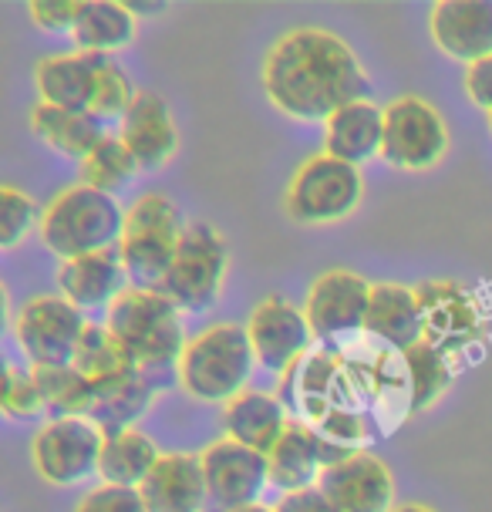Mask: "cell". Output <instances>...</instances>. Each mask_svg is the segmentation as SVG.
I'll list each match as a JSON object with an SVG mask.
<instances>
[{
  "mask_svg": "<svg viewBox=\"0 0 492 512\" xmlns=\"http://www.w3.org/2000/svg\"><path fill=\"white\" fill-rule=\"evenodd\" d=\"M263 91L294 122H327L341 108L368 102L371 78L348 41L321 27H297L267 51Z\"/></svg>",
  "mask_w": 492,
  "mask_h": 512,
  "instance_id": "cell-1",
  "label": "cell"
},
{
  "mask_svg": "<svg viewBox=\"0 0 492 512\" xmlns=\"http://www.w3.org/2000/svg\"><path fill=\"white\" fill-rule=\"evenodd\" d=\"M257 368L260 364L246 327L213 324L196 337H189L176 378L189 398L206 401V405H230L236 395L250 388V378Z\"/></svg>",
  "mask_w": 492,
  "mask_h": 512,
  "instance_id": "cell-2",
  "label": "cell"
},
{
  "mask_svg": "<svg viewBox=\"0 0 492 512\" xmlns=\"http://www.w3.org/2000/svg\"><path fill=\"white\" fill-rule=\"evenodd\" d=\"M108 331L125 344L135 371L149 374L152 381L162 371H176L186 351V331H182L179 307L169 304L159 290H125L108 307Z\"/></svg>",
  "mask_w": 492,
  "mask_h": 512,
  "instance_id": "cell-3",
  "label": "cell"
},
{
  "mask_svg": "<svg viewBox=\"0 0 492 512\" xmlns=\"http://www.w3.org/2000/svg\"><path fill=\"white\" fill-rule=\"evenodd\" d=\"M38 233L41 243L65 263L88 253L115 250L125 233V213L115 203V196H105V192L78 182L44 206Z\"/></svg>",
  "mask_w": 492,
  "mask_h": 512,
  "instance_id": "cell-4",
  "label": "cell"
},
{
  "mask_svg": "<svg viewBox=\"0 0 492 512\" xmlns=\"http://www.w3.org/2000/svg\"><path fill=\"white\" fill-rule=\"evenodd\" d=\"M182 230L186 223H182L176 203L162 192H142L125 209V233L118 253H122L132 290H162L172 263H176Z\"/></svg>",
  "mask_w": 492,
  "mask_h": 512,
  "instance_id": "cell-5",
  "label": "cell"
},
{
  "mask_svg": "<svg viewBox=\"0 0 492 512\" xmlns=\"http://www.w3.org/2000/svg\"><path fill=\"white\" fill-rule=\"evenodd\" d=\"M364 199V179L358 166L334 159L327 152L300 162L287 182L284 209L300 226H331L348 219Z\"/></svg>",
  "mask_w": 492,
  "mask_h": 512,
  "instance_id": "cell-6",
  "label": "cell"
},
{
  "mask_svg": "<svg viewBox=\"0 0 492 512\" xmlns=\"http://www.w3.org/2000/svg\"><path fill=\"white\" fill-rule=\"evenodd\" d=\"M226 270H230V250L220 230L209 223H186L176 263L159 294L176 304L179 314H206L223 294Z\"/></svg>",
  "mask_w": 492,
  "mask_h": 512,
  "instance_id": "cell-7",
  "label": "cell"
},
{
  "mask_svg": "<svg viewBox=\"0 0 492 512\" xmlns=\"http://www.w3.org/2000/svg\"><path fill=\"white\" fill-rule=\"evenodd\" d=\"M449 152V125L432 102L418 95H402L385 105V145L381 159L391 169L428 172Z\"/></svg>",
  "mask_w": 492,
  "mask_h": 512,
  "instance_id": "cell-8",
  "label": "cell"
},
{
  "mask_svg": "<svg viewBox=\"0 0 492 512\" xmlns=\"http://www.w3.org/2000/svg\"><path fill=\"white\" fill-rule=\"evenodd\" d=\"M102 448L105 435L95 422H88V418H54L34 435L31 462L44 482L68 489L98 475Z\"/></svg>",
  "mask_w": 492,
  "mask_h": 512,
  "instance_id": "cell-9",
  "label": "cell"
},
{
  "mask_svg": "<svg viewBox=\"0 0 492 512\" xmlns=\"http://www.w3.org/2000/svg\"><path fill=\"white\" fill-rule=\"evenodd\" d=\"M85 327V314L61 294L27 300L14 317V337L31 368H65L75 361Z\"/></svg>",
  "mask_w": 492,
  "mask_h": 512,
  "instance_id": "cell-10",
  "label": "cell"
},
{
  "mask_svg": "<svg viewBox=\"0 0 492 512\" xmlns=\"http://www.w3.org/2000/svg\"><path fill=\"white\" fill-rule=\"evenodd\" d=\"M206 475V492L220 512H236L246 506H257L270 482L267 455L250 445H240L233 438H216L199 455Z\"/></svg>",
  "mask_w": 492,
  "mask_h": 512,
  "instance_id": "cell-11",
  "label": "cell"
},
{
  "mask_svg": "<svg viewBox=\"0 0 492 512\" xmlns=\"http://www.w3.org/2000/svg\"><path fill=\"white\" fill-rule=\"evenodd\" d=\"M371 287L375 283H368L351 270L321 273L311 283L304 300L307 320H311V331L317 341H337V337L368 331Z\"/></svg>",
  "mask_w": 492,
  "mask_h": 512,
  "instance_id": "cell-12",
  "label": "cell"
},
{
  "mask_svg": "<svg viewBox=\"0 0 492 512\" xmlns=\"http://www.w3.org/2000/svg\"><path fill=\"white\" fill-rule=\"evenodd\" d=\"M246 334H250L257 364L273 374H284L304 358L307 347L317 337L311 331L307 310L290 304L287 297H267L253 307L250 320H246Z\"/></svg>",
  "mask_w": 492,
  "mask_h": 512,
  "instance_id": "cell-13",
  "label": "cell"
},
{
  "mask_svg": "<svg viewBox=\"0 0 492 512\" xmlns=\"http://www.w3.org/2000/svg\"><path fill=\"white\" fill-rule=\"evenodd\" d=\"M317 489L341 512H391L395 509V479L388 465L368 452H348L331 462Z\"/></svg>",
  "mask_w": 492,
  "mask_h": 512,
  "instance_id": "cell-14",
  "label": "cell"
},
{
  "mask_svg": "<svg viewBox=\"0 0 492 512\" xmlns=\"http://www.w3.org/2000/svg\"><path fill=\"white\" fill-rule=\"evenodd\" d=\"M418 304H422L425 320V341L439 347L442 354L462 351L479 337V307L455 280H428L415 287Z\"/></svg>",
  "mask_w": 492,
  "mask_h": 512,
  "instance_id": "cell-15",
  "label": "cell"
},
{
  "mask_svg": "<svg viewBox=\"0 0 492 512\" xmlns=\"http://www.w3.org/2000/svg\"><path fill=\"white\" fill-rule=\"evenodd\" d=\"M428 31L445 58L469 68L492 54V0H439L428 11Z\"/></svg>",
  "mask_w": 492,
  "mask_h": 512,
  "instance_id": "cell-16",
  "label": "cell"
},
{
  "mask_svg": "<svg viewBox=\"0 0 492 512\" xmlns=\"http://www.w3.org/2000/svg\"><path fill=\"white\" fill-rule=\"evenodd\" d=\"M118 139L125 142V149L132 152L139 169L156 172L162 166H169L172 155L179 149V128L172 122L166 98L156 95V91H139L132 108L122 118Z\"/></svg>",
  "mask_w": 492,
  "mask_h": 512,
  "instance_id": "cell-17",
  "label": "cell"
},
{
  "mask_svg": "<svg viewBox=\"0 0 492 512\" xmlns=\"http://www.w3.org/2000/svg\"><path fill=\"white\" fill-rule=\"evenodd\" d=\"M125 290H129V273H125L118 246L115 250L78 256V260H65L58 270V294L68 304H75L81 314L102 307L108 310Z\"/></svg>",
  "mask_w": 492,
  "mask_h": 512,
  "instance_id": "cell-18",
  "label": "cell"
},
{
  "mask_svg": "<svg viewBox=\"0 0 492 512\" xmlns=\"http://www.w3.org/2000/svg\"><path fill=\"white\" fill-rule=\"evenodd\" d=\"M139 492L149 512H203L209 502L203 462L186 452L162 455Z\"/></svg>",
  "mask_w": 492,
  "mask_h": 512,
  "instance_id": "cell-19",
  "label": "cell"
},
{
  "mask_svg": "<svg viewBox=\"0 0 492 512\" xmlns=\"http://www.w3.org/2000/svg\"><path fill=\"white\" fill-rule=\"evenodd\" d=\"M105 64L102 54H54L41 58L34 68V85L44 105L65 108V112H91L98 68Z\"/></svg>",
  "mask_w": 492,
  "mask_h": 512,
  "instance_id": "cell-20",
  "label": "cell"
},
{
  "mask_svg": "<svg viewBox=\"0 0 492 512\" xmlns=\"http://www.w3.org/2000/svg\"><path fill=\"white\" fill-rule=\"evenodd\" d=\"M267 462H270V486H277L284 496H290V492L317 489L324 469L334 459L327 455L321 435H314L307 425L290 422L284 438L270 448Z\"/></svg>",
  "mask_w": 492,
  "mask_h": 512,
  "instance_id": "cell-21",
  "label": "cell"
},
{
  "mask_svg": "<svg viewBox=\"0 0 492 512\" xmlns=\"http://www.w3.org/2000/svg\"><path fill=\"white\" fill-rule=\"evenodd\" d=\"M385 145V108L375 102H354L324 122V152L348 166H364Z\"/></svg>",
  "mask_w": 492,
  "mask_h": 512,
  "instance_id": "cell-22",
  "label": "cell"
},
{
  "mask_svg": "<svg viewBox=\"0 0 492 512\" xmlns=\"http://www.w3.org/2000/svg\"><path fill=\"white\" fill-rule=\"evenodd\" d=\"M368 331L381 337L385 344L398 351H412L425 341V320L422 304L412 287L402 283H375L371 287V310H368Z\"/></svg>",
  "mask_w": 492,
  "mask_h": 512,
  "instance_id": "cell-23",
  "label": "cell"
},
{
  "mask_svg": "<svg viewBox=\"0 0 492 512\" xmlns=\"http://www.w3.org/2000/svg\"><path fill=\"white\" fill-rule=\"evenodd\" d=\"M152 398H156V381L142 371H129L122 378L95 384L88 422L102 428V435L129 432V428H139V418H145V411L152 408Z\"/></svg>",
  "mask_w": 492,
  "mask_h": 512,
  "instance_id": "cell-24",
  "label": "cell"
},
{
  "mask_svg": "<svg viewBox=\"0 0 492 512\" xmlns=\"http://www.w3.org/2000/svg\"><path fill=\"white\" fill-rule=\"evenodd\" d=\"M223 428H226V438L270 455V448L277 445L290 428V418L284 405L273 395L246 388L230 405H223Z\"/></svg>",
  "mask_w": 492,
  "mask_h": 512,
  "instance_id": "cell-25",
  "label": "cell"
},
{
  "mask_svg": "<svg viewBox=\"0 0 492 512\" xmlns=\"http://www.w3.org/2000/svg\"><path fill=\"white\" fill-rule=\"evenodd\" d=\"M31 132L38 135L48 149H54L58 155H68V159H78V162H85L88 155L108 139L105 122L98 115L65 112V108H54L44 102L34 105Z\"/></svg>",
  "mask_w": 492,
  "mask_h": 512,
  "instance_id": "cell-26",
  "label": "cell"
},
{
  "mask_svg": "<svg viewBox=\"0 0 492 512\" xmlns=\"http://www.w3.org/2000/svg\"><path fill=\"white\" fill-rule=\"evenodd\" d=\"M71 38L81 54L108 58L135 41V14L129 11V4H118V0H81V14Z\"/></svg>",
  "mask_w": 492,
  "mask_h": 512,
  "instance_id": "cell-27",
  "label": "cell"
},
{
  "mask_svg": "<svg viewBox=\"0 0 492 512\" xmlns=\"http://www.w3.org/2000/svg\"><path fill=\"white\" fill-rule=\"evenodd\" d=\"M159 459H162L159 445L145 432H139V428H129V432L105 435L98 475H102V482H108V486L142 489V482L149 479V472L156 469Z\"/></svg>",
  "mask_w": 492,
  "mask_h": 512,
  "instance_id": "cell-28",
  "label": "cell"
},
{
  "mask_svg": "<svg viewBox=\"0 0 492 512\" xmlns=\"http://www.w3.org/2000/svg\"><path fill=\"white\" fill-rule=\"evenodd\" d=\"M31 378L38 384L44 415L51 422L54 418H88L95 384L75 364H65V368H31Z\"/></svg>",
  "mask_w": 492,
  "mask_h": 512,
  "instance_id": "cell-29",
  "label": "cell"
},
{
  "mask_svg": "<svg viewBox=\"0 0 492 512\" xmlns=\"http://www.w3.org/2000/svg\"><path fill=\"white\" fill-rule=\"evenodd\" d=\"M71 364H75L91 384H105V381L122 378V374L135 371L125 344L118 341L105 324H88L85 327V334H81V341H78V351H75V361Z\"/></svg>",
  "mask_w": 492,
  "mask_h": 512,
  "instance_id": "cell-30",
  "label": "cell"
},
{
  "mask_svg": "<svg viewBox=\"0 0 492 512\" xmlns=\"http://www.w3.org/2000/svg\"><path fill=\"white\" fill-rule=\"evenodd\" d=\"M78 166H81V186L98 189L105 196H115L118 189H125L135 172H139V162L132 159V152L125 149V142L118 135H108Z\"/></svg>",
  "mask_w": 492,
  "mask_h": 512,
  "instance_id": "cell-31",
  "label": "cell"
},
{
  "mask_svg": "<svg viewBox=\"0 0 492 512\" xmlns=\"http://www.w3.org/2000/svg\"><path fill=\"white\" fill-rule=\"evenodd\" d=\"M405 364H408V381H412V415L418 411L432 408L435 401L445 395L452 381V371H449V361L439 347H432L428 341L415 344L412 351H405Z\"/></svg>",
  "mask_w": 492,
  "mask_h": 512,
  "instance_id": "cell-32",
  "label": "cell"
},
{
  "mask_svg": "<svg viewBox=\"0 0 492 512\" xmlns=\"http://www.w3.org/2000/svg\"><path fill=\"white\" fill-rule=\"evenodd\" d=\"M41 213L38 203H34L27 192L14 189V186H4L0 189V246L4 250H14L27 240V233L34 226H41Z\"/></svg>",
  "mask_w": 492,
  "mask_h": 512,
  "instance_id": "cell-33",
  "label": "cell"
},
{
  "mask_svg": "<svg viewBox=\"0 0 492 512\" xmlns=\"http://www.w3.org/2000/svg\"><path fill=\"white\" fill-rule=\"evenodd\" d=\"M135 95H139V91L132 88L129 75H125L112 58H105V64L98 68L95 98H91V115H98L102 122H108V118H118V122H122L125 112H129L132 102H135Z\"/></svg>",
  "mask_w": 492,
  "mask_h": 512,
  "instance_id": "cell-34",
  "label": "cell"
},
{
  "mask_svg": "<svg viewBox=\"0 0 492 512\" xmlns=\"http://www.w3.org/2000/svg\"><path fill=\"white\" fill-rule=\"evenodd\" d=\"M0 408H4V415L14 418V422L44 415V401H41L38 384L31 378V371H17L14 364H7L4 388H0Z\"/></svg>",
  "mask_w": 492,
  "mask_h": 512,
  "instance_id": "cell-35",
  "label": "cell"
},
{
  "mask_svg": "<svg viewBox=\"0 0 492 512\" xmlns=\"http://www.w3.org/2000/svg\"><path fill=\"white\" fill-rule=\"evenodd\" d=\"M75 512H149L139 489H122V486H102L88 489L81 502L75 506Z\"/></svg>",
  "mask_w": 492,
  "mask_h": 512,
  "instance_id": "cell-36",
  "label": "cell"
},
{
  "mask_svg": "<svg viewBox=\"0 0 492 512\" xmlns=\"http://www.w3.org/2000/svg\"><path fill=\"white\" fill-rule=\"evenodd\" d=\"M34 27L48 34H61V31H75L78 14H81V0H34L27 7Z\"/></svg>",
  "mask_w": 492,
  "mask_h": 512,
  "instance_id": "cell-37",
  "label": "cell"
},
{
  "mask_svg": "<svg viewBox=\"0 0 492 512\" xmlns=\"http://www.w3.org/2000/svg\"><path fill=\"white\" fill-rule=\"evenodd\" d=\"M462 85H466L469 102L489 115L492 112V54H489V58L476 61V64H469Z\"/></svg>",
  "mask_w": 492,
  "mask_h": 512,
  "instance_id": "cell-38",
  "label": "cell"
},
{
  "mask_svg": "<svg viewBox=\"0 0 492 512\" xmlns=\"http://www.w3.org/2000/svg\"><path fill=\"white\" fill-rule=\"evenodd\" d=\"M273 512H341L321 489H304V492H290L273 506Z\"/></svg>",
  "mask_w": 492,
  "mask_h": 512,
  "instance_id": "cell-39",
  "label": "cell"
},
{
  "mask_svg": "<svg viewBox=\"0 0 492 512\" xmlns=\"http://www.w3.org/2000/svg\"><path fill=\"white\" fill-rule=\"evenodd\" d=\"M129 11H132L135 17H152V14H162V11H166V4H159V0H156V4H142V0H132Z\"/></svg>",
  "mask_w": 492,
  "mask_h": 512,
  "instance_id": "cell-40",
  "label": "cell"
},
{
  "mask_svg": "<svg viewBox=\"0 0 492 512\" xmlns=\"http://www.w3.org/2000/svg\"><path fill=\"white\" fill-rule=\"evenodd\" d=\"M391 512H435L432 506H418V502H405V506H395Z\"/></svg>",
  "mask_w": 492,
  "mask_h": 512,
  "instance_id": "cell-41",
  "label": "cell"
},
{
  "mask_svg": "<svg viewBox=\"0 0 492 512\" xmlns=\"http://www.w3.org/2000/svg\"><path fill=\"white\" fill-rule=\"evenodd\" d=\"M236 512H273V509H267V506H260V502H257V506H246V509H236Z\"/></svg>",
  "mask_w": 492,
  "mask_h": 512,
  "instance_id": "cell-42",
  "label": "cell"
},
{
  "mask_svg": "<svg viewBox=\"0 0 492 512\" xmlns=\"http://www.w3.org/2000/svg\"><path fill=\"white\" fill-rule=\"evenodd\" d=\"M489 128H492V112H489Z\"/></svg>",
  "mask_w": 492,
  "mask_h": 512,
  "instance_id": "cell-43",
  "label": "cell"
}]
</instances>
